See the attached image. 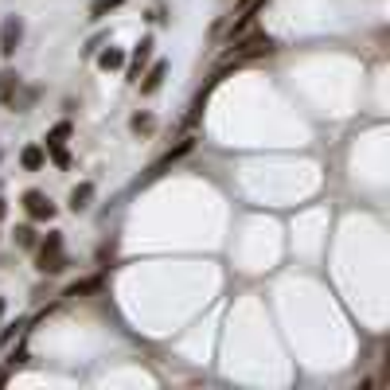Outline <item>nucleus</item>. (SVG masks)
I'll list each match as a JSON object with an SVG mask.
<instances>
[{
	"instance_id": "0eeeda50",
	"label": "nucleus",
	"mask_w": 390,
	"mask_h": 390,
	"mask_svg": "<svg viewBox=\"0 0 390 390\" xmlns=\"http://www.w3.org/2000/svg\"><path fill=\"white\" fill-rule=\"evenodd\" d=\"M148 58H153V36H145L141 43H136L133 51V63H129V78H141V67H145Z\"/></svg>"
},
{
	"instance_id": "423d86ee",
	"label": "nucleus",
	"mask_w": 390,
	"mask_h": 390,
	"mask_svg": "<svg viewBox=\"0 0 390 390\" xmlns=\"http://www.w3.org/2000/svg\"><path fill=\"white\" fill-rule=\"evenodd\" d=\"M195 148V136H184V141H180V145L172 148V153L164 156V160H160V164H153V172H148V180H156V176H164V168H172L176 160H180V156H187Z\"/></svg>"
},
{
	"instance_id": "2eb2a0df",
	"label": "nucleus",
	"mask_w": 390,
	"mask_h": 390,
	"mask_svg": "<svg viewBox=\"0 0 390 390\" xmlns=\"http://www.w3.org/2000/svg\"><path fill=\"white\" fill-rule=\"evenodd\" d=\"M129 125H133V133H153V125H156V121H153L148 114H136L133 121H129Z\"/></svg>"
},
{
	"instance_id": "aec40b11",
	"label": "nucleus",
	"mask_w": 390,
	"mask_h": 390,
	"mask_svg": "<svg viewBox=\"0 0 390 390\" xmlns=\"http://www.w3.org/2000/svg\"><path fill=\"white\" fill-rule=\"evenodd\" d=\"M0 316H4V301H0Z\"/></svg>"
},
{
	"instance_id": "ddd939ff",
	"label": "nucleus",
	"mask_w": 390,
	"mask_h": 390,
	"mask_svg": "<svg viewBox=\"0 0 390 390\" xmlns=\"http://www.w3.org/2000/svg\"><path fill=\"white\" fill-rule=\"evenodd\" d=\"M67 136H70V121H58V125L47 133V153H51V148H63V141H67Z\"/></svg>"
},
{
	"instance_id": "6e6552de",
	"label": "nucleus",
	"mask_w": 390,
	"mask_h": 390,
	"mask_svg": "<svg viewBox=\"0 0 390 390\" xmlns=\"http://www.w3.org/2000/svg\"><path fill=\"white\" fill-rule=\"evenodd\" d=\"M164 75H168V63L160 58V63H153V70L145 75V82H141V94H156L160 90V82H164Z\"/></svg>"
},
{
	"instance_id": "6ab92c4d",
	"label": "nucleus",
	"mask_w": 390,
	"mask_h": 390,
	"mask_svg": "<svg viewBox=\"0 0 390 390\" xmlns=\"http://www.w3.org/2000/svg\"><path fill=\"white\" fill-rule=\"evenodd\" d=\"M4 379H8V370H0V382H4Z\"/></svg>"
},
{
	"instance_id": "dca6fc26",
	"label": "nucleus",
	"mask_w": 390,
	"mask_h": 390,
	"mask_svg": "<svg viewBox=\"0 0 390 390\" xmlns=\"http://www.w3.org/2000/svg\"><path fill=\"white\" fill-rule=\"evenodd\" d=\"M16 246H24V250L36 246V231H31V226H16Z\"/></svg>"
},
{
	"instance_id": "f03ea898",
	"label": "nucleus",
	"mask_w": 390,
	"mask_h": 390,
	"mask_svg": "<svg viewBox=\"0 0 390 390\" xmlns=\"http://www.w3.org/2000/svg\"><path fill=\"white\" fill-rule=\"evenodd\" d=\"M270 51H273V39L265 36V31H254V36H246L242 43H234L231 58H226V67H238V63H246V58L270 55Z\"/></svg>"
},
{
	"instance_id": "9b49d317",
	"label": "nucleus",
	"mask_w": 390,
	"mask_h": 390,
	"mask_svg": "<svg viewBox=\"0 0 390 390\" xmlns=\"http://www.w3.org/2000/svg\"><path fill=\"white\" fill-rule=\"evenodd\" d=\"M98 67H102V70H117V67H125V55H121L117 47H106L102 55H98Z\"/></svg>"
},
{
	"instance_id": "f8f14e48",
	"label": "nucleus",
	"mask_w": 390,
	"mask_h": 390,
	"mask_svg": "<svg viewBox=\"0 0 390 390\" xmlns=\"http://www.w3.org/2000/svg\"><path fill=\"white\" fill-rule=\"evenodd\" d=\"M16 86H20V78L12 75V70H4V75H0V102H12V98H16Z\"/></svg>"
},
{
	"instance_id": "4468645a",
	"label": "nucleus",
	"mask_w": 390,
	"mask_h": 390,
	"mask_svg": "<svg viewBox=\"0 0 390 390\" xmlns=\"http://www.w3.org/2000/svg\"><path fill=\"white\" fill-rule=\"evenodd\" d=\"M94 289H102V277H86V281H75L67 289V297H82V292H94Z\"/></svg>"
},
{
	"instance_id": "7ed1b4c3",
	"label": "nucleus",
	"mask_w": 390,
	"mask_h": 390,
	"mask_svg": "<svg viewBox=\"0 0 390 390\" xmlns=\"http://www.w3.org/2000/svg\"><path fill=\"white\" fill-rule=\"evenodd\" d=\"M24 211H28L36 223H47V219H55V203H51L43 192H36V187H31V192H24Z\"/></svg>"
},
{
	"instance_id": "39448f33",
	"label": "nucleus",
	"mask_w": 390,
	"mask_h": 390,
	"mask_svg": "<svg viewBox=\"0 0 390 390\" xmlns=\"http://www.w3.org/2000/svg\"><path fill=\"white\" fill-rule=\"evenodd\" d=\"M20 36H24V24H20V16H8V20H4V31H0V55H16Z\"/></svg>"
},
{
	"instance_id": "9d476101",
	"label": "nucleus",
	"mask_w": 390,
	"mask_h": 390,
	"mask_svg": "<svg viewBox=\"0 0 390 390\" xmlns=\"http://www.w3.org/2000/svg\"><path fill=\"white\" fill-rule=\"evenodd\" d=\"M90 199H94V184H78L75 192H70V211H86Z\"/></svg>"
},
{
	"instance_id": "f3484780",
	"label": "nucleus",
	"mask_w": 390,
	"mask_h": 390,
	"mask_svg": "<svg viewBox=\"0 0 390 390\" xmlns=\"http://www.w3.org/2000/svg\"><path fill=\"white\" fill-rule=\"evenodd\" d=\"M125 0H98L94 4V16H106V12H114V8H121Z\"/></svg>"
},
{
	"instance_id": "f257e3e1",
	"label": "nucleus",
	"mask_w": 390,
	"mask_h": 390,
	"mask_svg": "<svg viewBox=\"0 0 390 390\" xmlns=\"http://www.w3.org/2000/svg\"><path fill=\"white\" fill-rule=\"evenodd\" d=\"M67 270V254H63V234L51 231L47 238H43V246H39V273H63Z\"/></svg>"
},
{
	"instance_id": "1a4fd4ad",
	"label": "nucleus",
	"mask_w": 390,
	"mask_h": 390,
	"mask_svg": "<svg viewBox=\"0 0 390 390\" xmlns=\"http://www.w3.org/2000/svg\"><path fill=\"white\" fill-rule=\"evenodd\" d=\"M20 164L28 168V172H39V168L47 164V153H43L39 145H28L24 153H20Z\"/></svg>"
},
{
	"instance_id": "20e7f679",
	"label": "nucleus",
	"mask_w": 390,
	"mask_h": 390,
	"mask_svg": "<svg viewBox=\"0 0 390 390\" xmlns=\"http://www.w3.org/2000/svg\"><path fill=\"white\" fill-rule=\"evenodd\" d=\"M265 0H238V8H234V20H231V39H238L246 31V24L254 20V12L262 8Z\"/></svg>"
},
{
	"instance_id": "a211bd4d",
	"label": "nucleus",
	"mask_w": 390,
	"mask_h": 390,
	"mask_svg": "<svg viewBox=\"0 0 390 390\" xmlns=\"http://www.w3.org/2000/svg\"><path fill=\"white\" fill-rule=\"evenodd\" d=\"M4 214H8V207H4V199H0V219H4Z\"/></svg>"
}]
</instances>
